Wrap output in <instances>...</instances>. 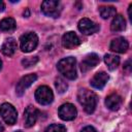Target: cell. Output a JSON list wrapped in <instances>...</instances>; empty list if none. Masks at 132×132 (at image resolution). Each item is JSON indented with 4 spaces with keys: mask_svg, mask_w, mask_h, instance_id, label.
<instances>
[{
    "mask_svg": "<svg viewBox=\"0 0 132 132\" xmlns=\"http://www.w3.org/2000/svg\"><path fill=\"white\" fill-rule=\"evenodd\" d=\"M104 62L109 70H114L120 64V58L112 54H106L104 56Z\"/></svg>",
    "mask_w": 132,
    "mask_h": 132,
    "instance_id": "ac0fdd59",
    "label": "cell"
},
{
    "mask_svg": "<svg viewBox=\"0 0 132 132\" xmlns=\"http://www.w3.org/2000/svg\"><path fill=\"white\" fill-rule=\"evenodd\" d=\"M99 13L103 19H109V18L116 15L117 10L113 6H100Z\"/></svg>",
    "mask_w": 132,
    "mask_h": 132,
    "instance_id": "ffe728a7",
    "label": "cell"
},
{
    "mask_svg": "<svg viewBox=\"0 0 132 132\" xmlns=\"http://www.w3.org/2000/svg\"><path fill=\"white\" fill-rule=\"evenodd\" d=\"M126 28V21L122 14H117L114 15L111 24H110V29L113 32H121Z\"/></svg>",
    "mask_w": 132,
    "mask_h": 132,
    "instance_id": "e0dca14e",
    "label": "cell"
},
{
    "mask_svg": "<svg viewBox=\"0 0 132 132\" xmlns=\"http://www.w3.org/2000/svg\"><path fill=\"white\" fill-rule=\"evenodd\" d=\"M108 78H109V77H108V74H107L106 72L100 71V72H97V73L92 77V79L90 80V84H91V86H92L93 88H95V89H102V88L106 85Z\"/></svg>",
    "mask_w": 132,
    "mask_h": 132,
    "instance_id": "5bb4252c",
    "label": "cell"
},
{
    "mask_svg": "<svg viewBox=\"0 0 132 132\" xmlns=\"http://www.w3.org/2000/svg\"><path fill=\"white\" fill-rule=\"evenodd\" d=\"M79 43H80V40H79L78 36L72 31L66 32L62 36V44L66 48H74Z\"/></svg>",
    "mask_w": 132,
    "mask_h": 132,
    "instance_id": "7c38bea8",
    "label": "cell"
},
{
    "mask_svg": "<svg viewBox=\"0 0 132 132\" xmlns=\"http://www.w3.org/2000/svg\"><path fill=\"white\" fill-rule=\"evenodd\" d=\"M100 62V58L97 54L92 53L85 57V59L80 63V70L82 72H87L91 69H93L98 63Z\"/></svg>",
    "mask_w": 132,
    "mask_h": 132,
    "instance_id": "30bf717a",
    "label": "cell"
},
{
    "mask_svg": "<svg viewBox=\"0 0 132 132\" xmlns=\"http://www.w3.org/2000/svg\"><path fill=\"white\" fill-rule=\"evenodd\" d=\"M24 15H25V16H28V15H29V9H28V8L26 9V11H24Z\"/></svg>",
    "mask_w": 132,
    "mask_h": 132,
    "instance_id": "83f0119b",
    "label": "cell"
},
{
    "mask_svg": "<svg viewBox=\"0 0 132 132\" xmlns=\"http://www.w3.org/2000/svg\"><path fill=\"white\" fill-rule=\"evenodd\" d=\"M77 100L87 113H92L96 108L98 98L94 92L88 89H80L77 94Z\"/></svg>",
    "mask_w": 132,
    "mask_h": 132,
    "instance_id": "6da1fadb",
    "label": "cell"
},
{
    "mask_svg": "<svg viewBox=\"0 0 132 132\" xmlns=\"http://www.w3.org/2000/svg\"><path fill=\"white\" fill-rule=\"evenodd\" d=\"M58 114H59L60 119L63 121H71V120L75 119V117L77 114V110L73 104L64 103L59 107Z\"/></svg>",
    "mask_w": 132,
    "mask_h": 132,
    "instance_id": "52a82bcc",
    "label": "cell"
},
{
    "mask_svg": "<svg viewBox=\"0 0 132 132\" xmlns=\"http://www.w3.org/2000/svg\"><path fill=\"white\" fill-rule=\"evenodd\" d=\"M37 79V75L35 73H31V74H28V75H25L24 77H22L18 85H16V88H15V92L19 96H22L25 92V90L27 88H29L35 80Z\"/></svg>",
    "mask_w": 132,
    "mask_h": 132,
    "instance_id": "9c48e42d",
    "label": "cell"
},
{
    "mask_svg": "<svg viewBox=\"0 0 132 132\" xmlns=\"http://www.w3.org/2000/svg\"><path fill=\"white\" fill-rule=\"evenodd\" d=\"M57 68L59 72L68 79H75L76 74V60L74 57H67L61 59L58 64Z\"/></svg>",
    "mask_w": 132,
    "mask_h": 132,
    "instance_id": "7a4b0ae2",
    "label": "cell"
},
{
    "mask_svg": "<svg viewBox=\"0 0 132 132\" xmlns=\"http://www.w3.org/2000/svg\"><path fill=\"white\" fill-rule=\"evenodd\" d=\"M38 44V37L34 32H28L21 36L20 46L21 50L25 53H30L36 48Z\"/></svg>",
    "mask_w": 132,
    "mask_h": 132,
    "instance_id": "3957f363",
    "label": "cell"
},
{
    "mask_svg": "<svg viewBox=\"0 0 132 132\" xmlns=\"http://www.w3.org/2000/svg\"><path fill=\"white\" fill-rule=\"evenodd\" d=\"M35 99L41 105H48L54 100L53 91L47 86H41L35 91Z\"/></svg>",
    "mask_w": 132,
    "mask_h": 132,
    "instance_id": "8992f818",
    "label": "cell"
},
{
    "mask_svg": "<svg viewBox=\"0 0 132 132\" xmlns=\"http://www.w3.org/2000/svg\"><path fill=\"white\" fill-rule=\"evenodd\" d=\"M44 132H67L64 125L61 124H52L50 125Z\"/></svg>",
    "mask_w": 132,
    "mask_h": 132,
    "instance_id": "7402d4cb",
    "label": "cell"
},
{
    "mask_svg": "<svg viewBox=\"0 0 132 132\" xmlns=\"http://www.w3.org/2000/svg\"><path fill=\"white\" fill-rule=\"evenodd\" d=\"M16 47H18V44H16L15 39L12 37H9V38L5 39V41L3 42L2 46H1V53L4 56L11 57L15 53Z\"/></svg>",
    "mask_w": 132,
    "mask_h": 132,
    "instance_id": "9a60e30c",
    "label": "cell"
},
{
    "mask_svg": "<svg viewBox=\"0 0 132 132\" xmlns=\"http://www.w3.org/2000/svg\"><path fill=\"white\" fill-rule=\"evenodd\" d=\"M15 21L12 18H5L0 22V29L2 31H12L15 29Z\"/></svg>",
    "mask_w": 132,
    "mask_h": 132,
    "instance_id": "d6986e66",
    "label": "cell"
},
{
    "mask_svg": "<svg viewBox=\"0 0 132 132\" xmlns=\"http://www.w3.org/2000/svg\"><path fill=\"white\" fill-rule=\"evenodd\" d=\"M37 62H38V57H27L22 60V65L25 68H28V67L35 65Z\"/></svg>",
    "mask_w": 132,
    "mask_h": 132,
    "instance_id": "603a6c76",
    "label": "cell"
},
{
    "mask_svg": "<svg viewBox=\"0 0 132 132\" xmlns=\"http://www.w3.org/2000/svg\"><path fill=\"white\" fill-rule=\"evenodd\" d=\"M124 71L126 73H130L131 72V60H128L125 64H124Z\"/></svg>",
    "mask_w": 132,
    "mask_h": 132,
    "instance_id": "cb8c5ba5",
    "label": "cell"
},
{
    "mask_svg": "<svg viewBox=\"0 0 132 132\" xmlns=\"http://www.w3.org/2000/svg\"><path fill=\"white\" fill-rule=\"evenodd\" d=\"M131 9H132V3L129 5V8H128V14H129V19L130 21H132V15H131Z\"/></svg>",
    "mask_w": 132,
    "mask_h": 132,
    "instance_id": "484cf974",
    "label": "cell"
},
{
    "mask_svg": "<svg viewBox=\"0 0 132 132\" xmlns=\"http://www.w3.org/2000/svg\"><path fill=\"white\" fill-rule=\"evenodd\" d=\"M62 7L59 1L56 0H45L41 3V11L46 16L58 18L61 13Z\"/></svg>",
    "mask_w": 132,
    "mask_h": 132,
    "instance_id": "277c9868",
    "label": "cell"
},
{
    "mask_svg": "<svg viewBox=\"0 0 132 132\" xmlns=\"http://www.w3.org/2000/svg\"><path fill=\"white\" fill-rule=\"evenodd\" d=\"M122 103H123L122 97L120 95L116 94V93H112V94L108 95L105 99V105L110 110H118L121 107Z\"/></svg>",
    "mask_w": 132,
    "mask_h": 132,
    "instance_id": "2e32d148",
    "label": "cell"
},
{
    "mask_svg": "<svg viewBox=\"0 0 132 132\" xmlns=\"http://www.w3.org/2000/svg\"><path fill=\"white\" fill-rule=\"evenodd\" d=\"M4 131V127H3V125L0 123V132H3Z\"/></svg>",
    "mask_w": 132,
    "mask_h": 132,
    "instance_id": "f1b7e54d",
    "label": "cell"
},
{
    "mask_svg": "<svg viewBox=\"0 0 132 132\" xmlns=\"http://www.w3.org/2000/svg\"><path fill=\"white\" fill-rule=\"evenodd\" d=\"M15 132H22V131H15Z\"/></svg>",
    "mask_w": 132,
    "mask_h": 132,
    "instance_id": "4dcf8cb0",
    "label": "cell"
},
{
    "mask_svg": "<svg viewBox=\"0 0 132 132\" xmlns=\"http://www.w3.org/2000/svg\"><path fill=\"white\" fill-rule=\"evenodd\" d=\"M128 47H129V43L124 37H117V38L112 39V41L110 42V45H109L110 51L120 53V54L127 52Z\"/></svg>",
    "mask_w": 132,
    "mask_h": 132,
    "instance_id": "4fadbf2b",
    "label": "cell"
},
{
    "mask_svg": "<svg viewBox=\"0 0 132 132\" xmlns=\"http://www.w3.org/2000/svg\"><path fill=\"white\" fill-rule=\"evenodd\" d=\"M39 116V110L37 108H35L32 105H29L28 107H26L25 112H24V119H25V126L27 128L32 127L36 121L37 118Z\"/></svg>",
    "mask_w": 132,
    "mask_h": 132,
    "instance_id": "8fae6325",
    "label": "cell"
},
{
    "mask_svg": "<svg viewBox=\"0 0 132 132\" xmlns=\"http://www.w3.org/2000/svg\"><path fill=\"white\" fill-rule=\"evenodd\" d=\"M2 68V61H1V59H0V69Z\"/></svg>",
    "mask_w": 132,
    "mask_h": 132,
    "instance_id": "f546056e",
    "label": "cell"
},
{
    "mask_svg": "<svg viewBox=\"0 0 132 132\" xmlns=\"http://www.w3.org/2000/svg\"><path fill=\"white\" fill-rule=\"evenodd\" d=\"M78 30L86 35H91L99 31V25H97L90 19L84 18L78 22Z\"/></svg>",
    "mask_w": 132,
    "mask_h": 132,
    "instance_id": "ba28073f",
    "label": "cell"
},
{
    "mask_svg": "<svg viewBox=\"0 0 132 132\" xmlns=\"http://www.w3.org/2000/svg\"><path fill=\"white\" fill-rule=\"evenodd\" d=\"M4 8H5V4H4V2H3V1H1V0H0V11H3V10H4Z\"/></svg>",
    "mask_w": 132,
    "mask_h": 132,
    "instance_id": "4316f807",
    "label": "cell"
},
{
    "mask_svg": "<svg viewBox=\"0 0 132 132\" xmlns=\"http://www.w3.org/2000/svg\"><path fill=\"white\" fill-rule=\"evenodd\" d=\"M0 116L8 125H13L18 119V112L10 103H3L0 105Z\"/></svg>",
    "mask_w": 132,
    "mask_h": 132,
    "instance_id": "5b68a950",
    "label": "cell"
},
{
    "mask_svg": "<svg viewBox=\"0 0 132 132\" xmlns=\"http://www.w3.org/2000/svg\"><path fill=\"white\" fill-rule=\"evenodd\" d=\"M80 132H97V131H96V129H95L94 127H92V126H86L85 128L81 129Z\"/></svg>",
    "mask_w": 132,
    "mask_h": 132,
    "instance_id": "d4e9b609",
    "label": "cell"
},
{
    "mask_svg": "<svg viewBox=\"0 0 132 132\" xmlns=\"http://www.w3.org/2000/svg\"><path fill=\"white\" fill-rule=\"evenodd\" d=\"M55 87H56L58 93H60V94L64 93V92L68 89L67 82H66L63 78H61V77H57V78H56V80H55Z\"/></svg>",
    "mask_w": 132,
    "mask_h": 132,
    "instance_id": "44dd1931",
    "label": "cell"
}]
</instances>
